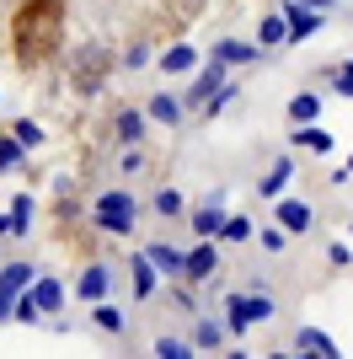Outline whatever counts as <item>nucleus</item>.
Returning a JSON list of instances; mask_svg holds the SVG:
<instances>
[{"label": "nucleus", "instance_id": "1", "mask_svg": "<svg viewBox=\"0 0 353 359\" xmlns=\"http://www.w3.org/2000/svg\"><path fill=\"white\" fill-rule=\"evenodd\" d=\"M91 225L107 236H139V198L129 188H107L91 198Z\"/></svg>", "mask_w": 353, "mask_h": 359}, {"label": "nucleus", "instance_id": "2", "mask_svg": "<svg viewBox=\"0 0 353 359\" xmlns=\"http://www.w3.org/2000/svg\"><path fill=\"white\" fill-rule=\"evenodd\" d=\"M220 306H225V332L230 338H247L251 327H268L279 316V300L273 295H247V290H230Z\"/></svg>", "mask_w": 353, "mask_h": 359}, {"label": "nucleus", "instance_id": "3", "mask_svg": "<svg viewBox=\"0 0 353 359\" xmlns=\"http://www.w3.org/2000/svg\"><path fill=\"white\" fill-rule=\"evenodd\" d=\"M225 220H230V194H225V188H209V194L188 210V225H193V236H198V241H220Z\"/></svg>", "mask_w": 353, "mask_h": 359}, {"label": "nucleus", "instance_id": "4", "mask_svg": "<svg viewBox=\"0 0 353 359\" xmlns=\"http://www.w3.org/2000/svg\"><path fill=\"white\" fill-rule=\"evenodd\" d=\"M81 306H107V295H113V263H102V257H91L86 269L75 273V290H70Z\"/></svg>", "mask_w": 353, "mask_h": 359}, {"label": "nucleus", "instance_id": "5", "mask_svg": "<svg viewBox=\"0 0 353 359\" xmlns=\"http://www.w3.org/2000/svg\"><path fill=\"white\" fill-rule=\"evenodd\" d=\"M273 225H279L284 236H310V231H316V204L284 194L279 204H273Z\"/></svg>", "mask_w": 353, "mask_h": 359}, {"label": "nucleus", "instance_id": "6", "mask_svg": "<svg viewBox=\"0 0 353 359\" xmlns=\"http://www.w3.org/2000/svg\"><path fill=\"white\" fill-rule=\"evenodd\" d=\"M214 273H220V241H193V247H188V263H182V290L214 285Z\"/></svg>", "mask_w": 353, "mask_h": 359}, {"label": "nucleus", "instance_id": "7", "mask_svg": "<svg viewBox=\"0 0 353 359\" xmlns=\"http://www.w3.org/2000/svg\"><path fill=\"white\" fill-rule=\"evenodd\" d=\"M139 252L150 257V269L161 273V285H166V279H172V285L182 279V263H188V247H176V241H161V236H145V241H139Z\"/></svg>", "mask_w": 353, "mask_h": 359}, {"label": "nucleus", "instance_id": "8", "mask_svg": "<svg viewBox=\"0 0 353 359\" xmlns=\"http://www.w3.org/2000/svg\"><path fill=\"white\" fill-rule=\"evenodd\" d=\"M209 65H220V70H235V65H263V48L225 32V38H214V48H209Z\"/></svg>", "mask_w": 353, "mask_h": 359}, {"label": "nucleus", "instance_id": "9", "mask_svg": "<svg viewBox=\"0 0 353 359\" xmlns=\"http://www.w3.org/2000/svg\"><path fill=\"white\" fill-rule=\"evenodd\" d=\"M225 322H214V316H193V332H188V344H193V354L198 359H220V348H225Z\"/></svg>", "mask_w": 353, "mask_h": 359}, {"label": "nucleus", "instance_id": "10", "mask_svg": "<svg viewBox=\"0 0 353 359\" xmlns=\"http://www.w3.org/2000/svg\"><path fill=\"white\" fill-rule=\"evenodd\" d=\"M284 11V27H289V43H305V38H316L326 22L321 6H279Z\"/></svg>", "mask_w": 353, "mask_h": 359}, {"label": "nucleus", "instance_id": "11", "mask_svg": "<svg viewBox=\"0 0 353 359\" xmlns=\"http://www.w3.org/2000/svg\"><path fill=\"white\" fill-rule=\"evenodd\" d=\"M225 81H230V70H220V65H204V70L188 81V91H182V107H198V113H204V102L225 86Z\"/></svg>", "mask_w": 353, "mask_h": 359}, {"label": "nucleus", "instance_id": "12", "mask_svg": "<svg viewBox=\"0 0 353 359\" xmlns=\"http://www.w3.org/2000/svg\"><path fill=\"white\" fill-rule=\"evenodd\" d=\"M38 273H43L38 263H27V257H11V263H0V290L16 300V295H27V290L38 285Z\"/></svg>", "mask_w": 353, "mask_h": 359}, {"label": "nucleus", "instance_id": "13", "mask_svg": "<svg viewBox=\"0 0 353 359\" xmlns=\"http://www.w3.org/2000/svg\"><path fill=\"white\" fill-rule=\"evenodd\" d=\"M289 182H294V156H273V166L257 177V198H273V204H279Z\"/></svg>", "mask_w": 353, "mask_h": 359}, {"label": "nucleus", "instance_id": "14", "mask_svg": "<svg viewBox=\"0 0 353 359\" xmlns=\"http://www.w3.org/2000/svg\"><path fill=\"white\" fill-rule=\"evenodd\" d=\"M129 273H134V279H129V285H134V300H155V295H161V273L150 269V257L139 252V247L129 252Z\"/></svg>", "mask_w": 353, "mask_h": 359}, {"label": "nucleus", "instance_id": "15", "mask_svg": "<svg viewBox=\"0 0 353 359\" xmlns=\"http://www.w3.org/2000/svg\"><path fill=\"white\" fill-rule=\"evenodd\" d=\"M145 118H150V123H172V129H176V123L188 118V107H182V97H176V91H155V97L145 102Z\"/></svg>", "mask_w": 353, "mask_h": 359}, {"label": "nucleus", "instance_id": "16", "mask_svg": "<svg viewBox=\"0 0 353 359\" xmlns=\"http://www.w3.org/2000/svg\"><path fill=\"white\" fill-rule=\"evenodd\" d=\"M27 295H32V306H38L43 316H59V311H64V285H59L54 273H38V285H32Z\"/></svg>", "mask_w": 353, "mask_h": 359}, {"label": "nucleus", "instance_id": "17", "mask_svg": "<svg viewBox=\"0 0 353 359\" xmlns=\"http://www.w3.org/2000/svg\"><path fill=\"white\" fill-rule=\"evenodd\" d=\"M284 113H289L294 129H316V118H321V91H294Z\"/></svg>", "mask_w": 353, "mask_h": 359}, {"label": "nucleus", "instance_id": "18", "mask_svg": "<svg viewBox=\"0 0 353 359\" xmlns=\"http://www.w3.org/2000/svg\"><path fill=\"white\" fill-rule=\"evenodd\" d=\"M155 70H166V75H193V70H198V48H193V43L161 48V54H155Z\"/></svg>", "mask_w": 353, "mask_h": 359}, {"label": "nucleus", "instance_id": "19", "mask_svg": "<svg viewBox=\"0 0 353 359\" xmlns=\"http://www.w3.org/2000/svg\"><path fill=\"white\" fill-rule=\"evenodd\" d=\"M113 129H118V140H123L129 150H139V145H145V135H150V118H145V107H123Z\"/></svg>", "mask_w": 353, "mask_h": 359}, {"label": "nucleus", "instance_id": "20", "mask_svg": "<svg viewBox=\"0 0 353 359\" xmlns=\"http://www.w3.org/2000/svg\"><path fill=\"white\" fill-rule=\"evenodd\" d=\"M294 354H321V359H342V354H338V344H332V338H326L321 327H305V322L294 327Z\"/></svg>", "mask_w": 353, "mask_h": 359}, {"label": "nucleus", "instance_id": "21", "mask_svg": "<svg viewBox=\"0 0 353 359\" xmlns=\"http://www.w3.org/2000/svg\"><path fill=\"white\" fill-rule=\"evenodd\" d=\"M150 210H155V220H188V194L155 188V194H150Z\"/></svg>", "mask_w": 353, "mask_h": 359}, {"label": "nucleus", "instance_id": "22", "mask_svg": "<svg viewBox=\"0 0 353 359\" xmlns=\"http://www.w3.org/2000/svg\"><path fill=\"white\" fill-rule=\"evenodd\" d=\"M289 43V27H284V11H263V22H257V48H284Z\"/></svg>", "mask_w": 353, "mask_h": 359}, {"label": "nucleus", "instance_id": "23", "mask_svg": "<svg viewBox=\"0 0 353 359\" xmlns=\"http://www.w3.org/2000/svg\"><path fill=\"white\" fill-rule=\"evenodd\" d=\"M289 145L305 150V156H332V135H326L321 123L316 129H289Z\"/></svg>", "mask_w": 353, "mask_h": 359}, {"label": "nucleus", "instance_id": "24", "mask_svg": "<svg viewBox=\"0 0 353 359\" xmlns=\"http://www.w3.org/2000/svg\"><path fill=\"white\" fill-rule=\"evenodd\" d=\"M91 327L107 332V338H123V332H129V316H123L113 300H107V306H91Z\"/></svg>", "mask_w": 353, "mask_h": 359}, {"label": "nucleus", "instance_id": "25", "mask_svg": "<svg viewBox=\"0 0 353 359\" xmlns=\"http://www.w3.org/2000/svg\"><path fill=\"white\" fill-rule=\"evenodd\" d=\"M247 241H257V225H251L247 215H230V220L220 225V247H247Z\"/></svg>", "mask_w": 353, "mask_h": 359}, {"label": "nucleus", "instance_id": "26", "mask_svg": "<svg viewBox=\"0 0 353 359\" xmlns=\"http://www.w3.org/2000/svg\"><path fill=\"white\" fill-rule=\"evenodd\" d=\"M32 236V194H16L11 198V241H27Z\"/></svg>", "mask_w": 353, "mask_h": 359}, {"label": "nucleus", "instance_id": "27", "mask_svg": "<svg viewBox=\"0 0 353 359\" xmlns=\"http://www.w3.org/2000/svg\"><path fill=\"white\" fill-rule=\"evenodd\" d=\"M155 359H198V354H193V344L182 332H161L155 338Z\"/></svg>", "mask_w": 353, "mask_h": 359}, {"label": "nucleus", "instance_id": "28", "mask_svg": "<svg viewBox=\"0 0 353 359\" xmlns=\"http://www.w3.org/2000/svg\"><path fill=\"white\" fill-rule=\"evenodd\" d=\"M321 81H326L332 91H338V97H348V102H353V60H342V65H326V70H321Z\"/></svg>", "mask_w": 353, "mask_h": 359}, {"label": "nucleus", "instance_id": "29", "mask_svg": "<svg viewBox=\"0 0 353 359\" xmlns=\"http://www.w3.org/2000/svg\"><path fill=\"white\" fill-rule=\"evenodd\" d=\"M16 166H27V145L11 135H0V172H16Z\"/></svg>", "mask_w": 353, "mask_h": 359}, {"label": "nucleus", "instance_id": "30", "mask_svg": "<svg viewBox=\"0 0 353 359\" xmlns=\"http://www.w3.org/2000/svg\"><path fill=\"white\" fill-rule=\"evenodd\" d=\"M11 140H22L27 150H38V145H43V123H32V118H16V123H11Z\"/></svg>", "mask_w": 353, "mask_h": 359}, {"label": "nucleus", "instance_id": "31", "mask_svg": "<svg viewBox=\"0 0 353 359\" xmlns=\"http://www.w3.org/2000/svg\"><path fill=\"white\" fill-rule=\"evenodd\" d=\"M257 241H263V252H273V257H279V252H289V236H284V231H279L273 220H268L263 231H257Z\"/></svg>", "mask_w": 353, "mask_h": 359}, {"label": "nucleus", "instance_id": "32", "mask_svg": "<svg viewBox=\"0 0 353 359\" xmlns=\"http://www.w3.org/2000/svg\"><path fill=\"white\" fill-rule=\"evenodd\" d=\"M230 102H235V81H225V86H220V91H214V97L204 102V118H220V113H225Z\"/></svg>", "mask_w": 353, "mask_h": 359}, {"label": "nucleus", "instance_id": "33", "mask_svg": "<svg viewBox=\"0 0 353 359\" xmlns=\"http://www.w3.org/2000/svg\"><path fill=\"white\" fill-rule=\"evenodd\" d=\"M11 322H22V327H38V322H43V311L32 306V295H16V311H11Z\"/></svg>", "mask_w": 353, "mask_h": 359}, {"label": "nucleus", "instance_id": "34", "mask_svg": "<svg viewBox=\"0 0 353 359\" xmlns=\"http://www.w3.org/2000/svg\"><path fill=\"white\" fill-rule=\"evenodd\" d=\"M118 172H123V177H139V172H145V150H123V156H118Z\"/></svg>", "mask_w": 353, "mask_h": 359}, {"label": "nucleus", "instance_id": "35", "mask_svg": "<svg viewBox=\"0 0 353 359\" xmlns=\"http://www.w3.org/2000/svg\"><path fill=\"white\" fill-rule=\"evenodd\" d=\"M326 263H332V269H353V247L348 241H332V247H326Z\"/></svg>", "mask_w": 353, "mask_h": 359}, {"label": "nucleus", "instance_id": "36", "mask_svg": "<svg viewBox=\"0 0 353 359\" xmlns=\"http://www.w3.org/2000/svg\"><path fill=\"white\" fill-rule=\"evenodd\" d=\"M123 65H129V70H145V65H150V48H145V43H134L129 54H123Z\"/></svg>", "mask_w": 353, "mask_h": 359}, {"label": "nucleus", "instance_id": "37", "mask_svg": "<svg viewBox=\"0 0 353 359\" xmlns=\"http://www.w3.org/2000/svg\"><path fill=\"white\" fill-rule=\"evenodd\" d=\"M11 311H16V300L6 295V290H0V322H11Z\"/></svg>", "mask_w": 353, "mask_h": 359}, {"label": "nucleus", "instance_id": "38", "mask_svg": "<svg viewBox=\"0 0 353 359\" xmlns=\"http://www.w3.org/2000/svg\"><path fill=\"white\" fill-rule=\"evenodd\" d=\"M225 359H251V354H247V348H225Z\"/></svg>", "mask_w": 353, "mask_h": 359}, {"label": "nucleus", "instance_id": "39", "mask_svg": "<svg viewBox=\"0 0 353 359\" xmlns=\"http://www.w3.org/2000/svg\"><path fill=\"white\" fill-rule=\"evenodd\" d=\"M0 236H11V215H0Z\"/></svg>", "mask_w": 353, "mask_h": 359}, {"label": "nucleus", "instance_id": "40", "mask_svg": "<svg viewBox=\"0 0 353 359\" xmlns=\"http://www.w3.org/2000/svg\"><path fill=\"white\" fill-rule=\"evenodd\" d=\"M268 359H294V354H289V348H273V354H268Z\"/></svg>", "mask_w": 353, "mask_h": 359}, {"label": "nucleus", "instance_id": "41", "mask_svg": "<svg viewBox=\"0 0 353 359\" xmlns=\"http://www.w3.org/2000/svg\"><path fill=\"white\" fill-rule=\"evenodd\" d=\"M342 177H348V182H353V156H348V166H342Z\"/></svg>", "mask_w": 353, "mask_h": 359}]
</instances>
